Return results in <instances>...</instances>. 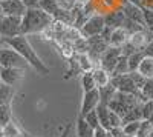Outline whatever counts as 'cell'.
<instances>
[{
    "instance_id": "83f0119b",
    "label": "cell",
    "mask_w": 153,
    "mask_h": 137,
    "mask_svg": "<svg viewBox=\"0 0 153 137\" xmlns=\"http://www.w3.org/2000/svg\"><path fill=\"white\" fill-rule=\"evenodd\" d=\"M2 129H3V137H22L20 129L17 128V125L12 120L8 122L6 125H3Z\"/></svg>"
},
{
    "instance_id": "7402d4cb",
    "label": "cell",
    "mask_w": 153,
    "mask_h": 137,
    "mask_svg": "<svg viewBox=\"0 0 153 137\" xmlns=\"http://www.w3.org/2000/svg\"><path fill=\"white\" fill-rule=\"evenodd\" d=\"M76 63H78V66H80V69L83 71V72H87V71H92L95 66H94V63L95 62L91 59V56H89L87 53H83V54H78V57H76Z\"/></svg>"
},
{
    "instance_id": "cb8c5ba5",
    "label": "cell",
    "mask_w": 153,
    "mask_h": 137,
    "mask_svg": "<svg viewBox=\"0 0 153 137\" xmlns=\"http://www.w3.org/2000/svg\"><path fill=\"white\" fill-rule=\"evenodd\" d=\"M107 106H109V109H112L113 113H117V114H118L120 117H123V119H124V116L127 114V111H129V108H127L121 100H118L117 97H113L112 100L107 103Z\"/></svg>"
},
{
    "instance_id": "e575fe53",
    "label": "cell",
    "mask_w": 153,
    "mask_h": 137,
    "mask_svg": "<svg viewBox=\"0 0 153 137\" xmlns=\"http://www.w3.org/2000/svg\"><path fill=\"white\" fill-rule=\"evenodd\" d=\"M57 3H58V8L61 9L72 11L76 6V3H78V0H57Z\"/></svg>"
},
{
    "instance_id": "f35d334b",
    "label": "cell",
    "mask_w": 153,
    "mask_h": 137,
    "mask_svg": "<svg viewBox=\"0 0 153 137\" xmlns=\"http://www.w3.org/2000/svg\"><path fill=\"white\" fill-rule=\"evenodd\" d=\"M144 54L147 57H153V42H149L144 48Z\"/></svg>"
},
{
    "instance_id": "bcb514c9",
    "label": "cell",
    "mask_w": 153,
    "mask_h": 137,
    "mask_svg": "<svg viewBox=\"0 0 153 137\" xmlns=\"http://www.w3.org/2000/svg\"><path fill=\"white\" fill-rule=\"evenodd\" d=\"M0 83H2V82H0Z\"/></svg>"
},
{
    "instance_id": "4316f807",
    "label": "cell",
    "mask_w": 153,
    "mask_h": 137,
    "mask_svg": "<svg viewBox=\"0 0 153 137\" xmlns=\"http://www.w3.org/2000/svg\"><path fill=\"white\" fill-rule=\"evenodd\" d=\"M139 128H141V120H135V122H127L123 125V131L124 134L130 135V137H136L139 132Z\"/></svg>"
},
{
    "instance_id": "f1b7e54d",
    "label": "cell",
    "mask_w": 153,
    "mask_h": 137,
    "mask_svg": "<svg viewBox=\"0 0 153 137\" xmlns=\"http://www.w3.org/2000/svg\"><path fill=\"white\" fill-rule=\"evenodd\" d=\"M38 6H40L45 12H48L49 16H52V17H54V14L58 9L57 0H40V5H38Z\"/></svg>"
},
{
    "instance_id": "7c38bea8",
    "label": "cell",
    "mask_w": 153,
    "mask_h": 137,
    "mask_svg": "<svg viewBox=\"0 0 153 137\" xmlns=\"http://www.w3.org/2000/svg\"><path fill=\"white\" fill-rule=\"evenodd\" d=\"M121 11L124 12L126 19L133 20V22H136V23H139V25H143V26H144V17H143V8L141 6L124 2Z\"/></svg>"
},
{
    "instance_id": "30bf717a",
    "label": "cell",
    "mask_w": 153,
    "mask_h": 137,
    "mask_svg": "<svg viewBox=\"0 0 153 137\" xmlns=\"http://www.w3.org/2000/svg\"><path fill=\"white\" fill-rule=\"evenodd\" d=\"M0 9H2L3 16H16L22 17L26 12V6L22 3V0H6V2L0 3Z\"/></svg>"
},
{
    "instance_id": "603a6c76",
    "label": "cell",
    "mask_w": 153,
    "mask_h": 137,
    "mask_svg": "<svg viewBox=\"0 0 153 137\" xmlns=\"http://www.w3.org/2000/svg\"><path fill=\"white\" fill-rule=\"evenodd\" d=\"M80 83H81L83 93L91 91V90H95V88H97L95 80H94V76H92V71L83 72V74H81V77H80Z\"/></svg>"
},
{
    "instance_id": "52a82bcc",
    "label": "cell",
    "mask_w": 153,
    "mask_h": 137,
    "mask_svg": "<svg viewBox=\"0 0 153 137\" xmlns=\"http://www.w3.org/2000/svg\"><path fill=\"white\" fill-rule=\"evenodd\" d=\"M121 56V48H117V46H109L106 51L100 56V60H98V66H101L103 69L109 71L112 74L115 65Z\"/></svg>"
},
{
    "instance_id": "836d02e7",
    "label": "cell",
    "mask_w": 153,
    "mask_h": 137,
    "mask_svg": "<svg viewBox=\"0 0 153 137\" xmlns=\"http://www.w3.org/2000/svg\"><path fill=\"white\" fill-rule=\"evenodd\" d=\"M8 122H11V106L0 105V126L6 125Z\"/></svg>"
},
{
    "instance_id": "4fadbf2b",
    "label": "cell",
    "mask_w": 153,
    "mask_h": 137,
    "mask_svg": "<svg viewBox=\"0 0 153 137\" xmlns=\"http://www.w3.org/2000/svg\"><path fill=\"white\" fill-rule=\"evenodd\" d=\"M126 20V16L121 9H117V11H110L104 16V22H106V26L110 28V29H115V28H120L123 26V23Z\"/></svg>"
},
{
    "instance_id": "7dc6e473",
    "label": "cell",
    "mask_w": 153,
    "mask_h": 137,
    "mask_svg": "<svg viewBox=\"0 0 153 137\" xmlns=\"http://www.w3.org/2000/svg\"><path fill=\"white\" fill-rule=\"evenodd\" d=\"M0 68H2V66H0Z\"/></svg>"
},
{
    "instance_id": "7a4b0ae2",
    "label": "cell",
    "mask_w": 153,
    "mask_h": 137,
    "mask_svg": "<svg viewBox=\"0 0 153 137\" xmlns=\"http://www.w3.org/2000/svg\"><path fill=\"white\" fill-rule=\"evenodd\" d=\"M52 22H54V17L45 12L40 6L28 8L26 12L22 16V34L29 35V34L43 32L46 28L51 26Z\"/></svg>"
},
{
    "instance_id": "d4e9b609",
    "label": "cell",
    "mask_w": 153,
    "mask_h": 137,
    "mask_svg": "<svg viewBox=\"0 0 153 137\" xmlns=\"http://www.w3.org/2000/svg\"><path fill=\"white\" fill-rule=\"evenodd\" d=\"M144 57H146L144 49H143V51H138V53H135V54H132V56L127 57V63H129V72L138 71L139 63H141V60H143Z\"/></svg>"
},
{
    "instance_id": "ba28073f",
    "label": "cell",
    "mask_w": 153,
    "mask_h": 137,
    "mask_svg": "<svg viewBox=\"0 0 153 137\" xmlns=\"http://www.w3.org/2000/svg\"><path fill=\"white\" fill-rule=\"evenodd\" d=\"M100 103H101V99H100V91H98V88L83 93V100H81L80 117L86 116V114L89 113V111L97 109V106H98Z\"/></svg>"
},
{
    "instance_id": "d590c367",
    "label": "cell",
    "mask_w": 153,
    "mask_h": 137,
    "mask_svg": "<svg viewBox=\"0 0 153 137\" xmlns=\"http://www.w3.org/2000/svg\"><path fill=\"white\" fill-rule=\"evenodd\" d=\"M129 74H130V77L133 79V82H135V85L138 86V88H139V90H141V88H143V86H144V83H146V80H147V79H146L144 76H141V74H139L138 71H133V72H129Z\"/></svg>"
},
{
    "instance_id": "8fae6325",
    "label": "cell",
    "mask_w": 153,
    "mask_h": 137,
    "mask_svg": "<svg viewBox=\"0 0 153 137\" xmlns=\"http://www.w3.org/2000/svg\"><path fill=\"white\" fill-rule=\"evenodd\" d=\"M130 40V32L127 31L126 28L120 26V28H115L110 31V35H109V46H117V48H121L124 43H127Z\"/></svg>"
},
{
    "instance_id": "d6a6232c",
    "label": "cell",
    "mask_w": 153,
    "mask_h": 137,
    "mask_svg": "<svg viewBox=\"0 0 153 137\" xmlns=\"http://www.w3.org/2000/svg\"><path fill=\"white\" fill-rule=\"evenodd\" d=\"M141 96H144L146 100H153V79H147L144 86L141 88Z\"/></svg>"
},
{
    "instance_id": "f546056e",
    "label": "cell",
    "mask_w": 153,
    "mask_h": 137,
    "mask_svg": "<svg viewBox=\"0 0 153 137\" xmlns=\"http://www.w3.org/2000/svg\"><path fill=\"white\" fill-rule=\"evenodd\" d=\"M83 119L86 120V123L89 126H91L92 129H97L100 126V120H98V114H97V109L94 111H89V113L86 116H83Z\"/></svg>"
},
{
    "instance_id": "8d00e7d4",
    "label": "cell",
    "mask_w": 153,
    "mask_h": 137,
    "mask_svg": "<svg viewBox=\"0 0 153 137\" xmlns=\"http://www.w3.org/2000/svg\"><path fill=\"white\" fill-rule=\"evenodd\" d=\"M94 137H109V131L98 126L97 129H94Z\"/></svg>"
},
{
    "instance_id": "ab89813d",
    "label": "cell",
    "mask_w": 153,
    "mask_h": 137,
    "mask_svg": "<svg viewBox=\"0 0 153 137\" xmlns=\"http://www.w3.org/2000/svg\"><path fill=\"white\" fill-rule=\"evenodd\" d=\"M127 3H133V5H138V6H143V0H124Z\"/></svg>"
},
{
    "instance_id": "d6986e66",
    "label": "cell",
    "mask_w": 153,
    "mask_h": 137,
    "mask_svg": "<svg viewBox=\"0 0 153 137\" xmlns=\"http://www.w3.org/2000/svg\"><path fill=\"white\" fill-rule=\"evenodd\" d=\"M76 137H94V129L80 116L76 119Z\"/></svg>"
},
{
    "instance_id": "60d3db41",
    "label": "cell",
    "mask_w": 153,
    "mask_h": 137,
    "mask_svg": "<svg viewBox=\"0 0 153 137\" xmlns=\"http://www.w3.org/2000/svg\"><path fill=\"white\" fill-rule=\"evenodd\" d=\"M0 137H3V129H2V126H0Z\"/></svg>"
},
{
    "instance_id": "484cf974",
    "label": "cell",
    "mask_w": 153,
    "mask_h": 137,
    "mask_svg": "<svg viewBox=\"0 0 153 137\" xmlns=\"http://www.w3.org/2000/svg\"><path fill=\"white\" fill-rule=\"evenodd\" d=\"M129 72V63H127V57L126 56H120L117 65H115L113 71H112V76H121V74H127Z\"/></svg>"
},
{
    "instance_id": "ee69618b",
    "label": "cell",
    "mask_w": 153,
    "mask_h": 137,
    "mask_svg": "<svg viewBox=\"0 0 153 137\" xmlns=\"http://www.w3.org/2000/svg\"><path fill=\"white\" fill-rule=\"evenodd\" d=\"M2 2H6V0H0V3H2Z\"/></svg>"
},
{
    "instance_id": "e0dca14e",
    "label": "cell",
    "mask_w": 153,
    "mask_h": 137,
    "mask_svg": "<svg viewBox=\"0 0 153 137\" xmlns=\"http://www.w3.org/2000/svg\"><path fill=\"white\" fill-rule=\"evenodd\" d=\"M97 114H98V120H100V126L104 128V129H110L109 125V106L104 103H100L97 106Z\"/></svg>"
},
{
    "instance_id": "3957f363",
    "label": "cell",
    "mask_w": 153,
    "mask_h": 137,
    "mask_svg": "<svg viewBox=\"0 0 153 137\" xmlns=\"http://www.w3.org/2000/svg\"><path fill=\"white\" fill-rule=\"evenodd\" d=\"M0 66H6V68H20L26 71L29 63L25 60L16 49H12L6 43L3 46H0Z\"/></svg>"
},
{
    "instance_id": "5bb4252c",
    "label": "cell",
    "mask_w": 153,
    "mask_h": 137,
    "mask_svg": "<svg viewBox=\"0 0 153 137\" xmlns=\"http://www.w3.org/2000/svg\"><path fill=\"white\" fill-rule=\"evenodd\" d=\"M130 43H133L138 49H144L146 45L150 42V31L149 29H141V31H136L133 34H130Z\"/></svg>"
},
{
    "instance_id": "6da1fadb",
    "label": "cell",
    "mask_w": 153,
    "mask_h": 137,
    "mask_svg": "<svg viewBox=\"0 0 153 137\" xmlns=\"http://www.w3.org/2000/svg\"><path fill=\"white\" fill-rule=\"evenodd\" d=\"M5 43L8 46H11L12 49H16V51L29 63V66L32 69H35L38 74H42V76H48L49 74V68L45 65V62H42V59L38 57V54L35 53V49L29 43L26 35L20 34V35H16V37H11V39H5Z\"/></svg>"
},
{
    "instance_id": "1f68e13d",
    "label": "cell",
    "mask_w": 153,
    "mask_h": 137,
    "mask_svg": "<svg viewBox=\"0 0 153 137\" xmlns=\"http://www.w3.org/2000/svg\"><path fill=\"white\" fill-rule=\"evenodd\" d=\"M143 120H149L153 123V100H147L143 103Z\"/></svg>"
},
{
    "instance_id": "4dcf8cb0",
    "label": "cell",
    "mask_w": 153,
    "mask_h": 137,
    "mask_svg": "<svg viewBox=\"0 0 153 137\" xmlns=\"http://www.w3.org/2000/svg\"><path fill=\"white\" fill-rule=\"evenodd\" d=\"M143 8V17H144V26L146 29H149L150 32L153 31V9L141 6Z\"/></svg>"
},
{
    "instance_id": "9c48e42d",
    "label": "cell",
    "mask_w": 153,
    "mask_h": 137,
    "mask_svg": "<svg viewBox=\"0 0 153 137\" xmlns=\"http://www.w3.org/2000/svg\"><path fill=\"white\" fill-rule=\"evenodd\" d=\"M25 77V69L20 68H6L2 66L0 68V82L9 85V86H16L22 82V79Z\"/></svg>"
},
{
    "instance_id": "44dd1931",
    "label": "cell",
    "mask_w": 153,
    "mask_h": 137,
    "mask_svg": "<svg viewBox=\"0 0 153 137\" xmlns=\"http://www.w3.org/2000/svg\"><path fill=\"white\" fill-rule=\"evenodd\" d=\"M135 120H143V103H138L136 106L130 108L127 111V114L124 116L123 122L127 123V122H135Z\"/></svg>"
},
{
    "instance_id": "ac0fdd59",
    "label": "cell",
    "mask_w": 153,
    "mask_h": 137,
    "mask_svg": "<svg viewBox=\"0 0 153 137\" xmlns=\"http://www.w3.org/2000/svg\"><path fill=\"white\" fill-rule=\"evenodd\" d=\"M12 97H14V86L0 83V105H11Z\"/></svg>"
},
{
    "instance_id": "9a60e30c",
    "label": "cell",
    "mask_w": 153,
    "mask_h": 137,
    "mask_svg": "<svg viewBox=\"0 0 153 137\" xmlns=\"http://www.w3.org/2000/svg\"><path fill=\"white\" fill-rule=\"evenodd\" d=\"M92 76H94L97 88H103V86L109 85L110 83V79H112V74L109 71L103 69L101 66H97V68L92 69Z\"/></svg>"
},
{
    "instance_id": "7bdbcfd3",
    "label": "cell",
    "mask_w": 153,
    "mask_h": 137,
    "mask_svg": "<svg viewBox=\"0 0 153 137\" xmlns=\"http://www.w3.org/2000/svg\"><path fill=\"white\" fill-rule=\"evenodd\" d=\"M3 17V12H2V9H0V19H2Z\"/></svg>"
},
{
    "instance_id": "5b68a950",
    "label": "cell",
    "mask_w": 153,
    "mask_h": 137,
    "mask_svg": "<svg viewBox=\"0 0 153 137\" xmlns=\"http://www.w3.org/2000/svg\"><path fill=\"white\" fill-rule=\"evenodd\" d=\"M106 28V22L103 14H92L86 20V23L80 28L83 37H94V35H101V32Z\"/></svg>"
},
{
    "instance_id": "f6af8a7d",
    "label": "cell",
    "mask_w": 153,
    "mask_h": 137,
    "mask_svg": "<svg viewBox=\"0 0 153 137\" xmlns=\"http://www.w3.org/2000/svg\"><path fill=\"white\" fill-rule=\"evenodd\" d=\"M109 137H113V135H112V134H110V132H109Z\"/></svg>"
},
{
    "instance_id": "74e56055",
    "label": "cell",
    "mask_w": 153,
    "mask_h": 137,
    "mask_svg": "<svg viewBox=\"0 0 153 137\" xmlns=\"http://www.w3.org/2000/svg\"><path fill=\"white\" fill-rule=\"evenodd\" d=\"M22 3L26 6V8H38L40 0H22Z\"/></svg>"
},
{
    "instance_id": "2e32d148",
    "label": "cell",
    "mask_w": 153,
    "mask_h": 137,
    "mask_svg": "<svg viewBox=\"0 0 153 137\" xmlns=\"http://www.w3.org/2000/svg\"><path fill=\"white\" fill-rule=\"evenodd\" d=\"M138 72L144 76L146 79H153V57H144L139 63Z\"/></svg>"
},
{
    "instance_id": "277c9868",
    "label": "cell",
    "mask_w": 153,
    "mask_h": 137,
    "mask_svg": "<svg viewBox=\"0 0 153 137\" xmlns=\"http://www.w3.org/2000/svg\"><path fill=\"white\" fill-rule=\"evenodd\" d=\"M22 34V17L3 16L0 19V35L3 39H11Z\"/></svg>"
},
{
    "instance_id": "8992f818",
    "label": "cell",
    "mask_w": 153,
    "mask_h": 137,
    "mask_svg": "<svg viewBox=\"0 0 153 137\" xmlns=\"http://www.w3.org/2000/svg\"><path fill=\"white\" fill-rule=\"evenodd\" d=\"M110 83L115 86V90L120 93H129L135 96H141V90L135 85L133 79L130 77V74H121V76H112Z\"/></svg>"
},
{
    "instance_id": "b9f144b4",
    "label": "cell",
    "mask_w": 153,
    "mask_h": 137,
    "mask_svg": "<svg viewBox=\"0 0 153 137\" xmlns=\"http://www.w3.org/2000/svg\"><path fill=\"white\" fill-rule=\"evenodd\" d=\"M150 42H153V31L150 32Z\"/></svg>"
},
{
    "instance_id": "ffe728a7",
    "label": "cell",
    "mask_w": 153,
    "mask_h": 137,
    "mask_svg": "<svg viewBox=\"0 0 153 137\" xmlns=\"http://www.w3.org/2000/svg\"><path fill=\"white\" fill-rule=\"evenodd\" d=\"M98 91H100L101 103H104V105H107V103L112 100V99L115 97V94H117V90H115V86H113L112 83L103 86V88H98Z\"/></svg>"
}]
</instances>
